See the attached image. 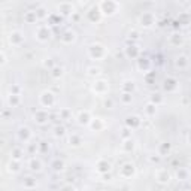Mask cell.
Instances as JSON below:
<instances>
[{"mask_svg":"<svg viewBox=\"0 0 191 191\" xmlns=\"http://www.w3.org/2000/svg\"><path fill=\"white\" fill-rule=\"evenodd\" d=\"M99 9L103 15H115L118 11H120V3L118 2H114V0H103L99 5Z\"/></svg>","mask_w":191,"mask_h":191,"instance_id":"obj_1","label":"cell"},{"mask_svg":"<svg viewBox=\"0 0 191 191\" xmlns=\"http://www.w3.org/2000/svg\"><path fill=\"white\" fill-rule=\"evenodd\" d=\"M88 52H90V55H91V58L100 60V58H103V57H105V54H106V49H105V47H103V45H100V43H94V45H91V47L88 48Z\"/></svg>","mask_w":191,"mask_h":191,"instance_id":"obj_2","label":"cell"},{"mask_svg":"<svg viewBox=\"0 0 191 191\" xmlns=\"http://www.w3.org/2000/svg\"><path fill=\"white\" fill-rule=\"evenodd\" d=\"M139 24L142 26V27H152L154 24H155V17L152 12L149 11H146V12H143L140 17H139Z\"/></svg>","mask_w":191,"mask_h":191,"instance_id":"obj_3","label":"cell"},{"mask_svg":"<svg viewBox=\"0 0 191 191\" xmlns=\"http://www.w3.org/2000/svg\"><path fill=\"white\" fill-rule=\"evenodd\" d=\"M34 36H36V39L39 42H47L51 37V32H49L48 26H39L36 28V32H34Z\"/></svg>","mask_w":191,"mask_h":191,"instance_id":"obj_4","label":"cell"},{"mask_svg":"<svg viewBox=\"0 0 191 191\" xmlns=\"http://www.w3.org/2000/svg\"><path fill=\"white\" fill-rule=\"evenodd\" d=\"M39 100H41V103L45 106V108H51L55 102V97L51 91H43V93L41 94V97H39Z\"/></svg>","mask_w":191,"mask_h":191,"instance_id":"obj_5","label":"cell"},{"mask_svg":"<svg viewBox=\"0 0 191 191\" xmlns=\"http://www.w3.org/2000/svg\"><path fill=\"white\" fill-rule=\"evenodd\" d=\"M9 42H11V45H21L22 43V41H24V34L21 33V32H18V30H15V32H12V33L9 34Z\"/></svg>","mask_w":191,"mask_h":191,"instance_id":"obj_6","label":"cell"},{"mask_svg":"<svg viewBox=\"0 0 191 191\" xmlns=\"http://www.w3.org/2000/svg\"><path fill=\"white\" fill-rule=\"evenodd\" d=\"M93 90H94L97 94H103V93H106V91L109 90V84H108L106 81H103V79L96 81L94 85H93Z\"/></svg>","mask_w":191,"mask_h":191,"instance_id":"obj_7","label":"cell"},{"mask_svg":"<svg viewBox=\"0 0 191 191\" xmlns=\"http://www.w3.org/2000/svg\"><path fill=\"white\" fill-rule=\"evenodd\" d=\"M57 9H58L61 14H64V15L73 14V12H75V7H73V5H72V3H69V2H63V3H60V5H57Z\"/></svg>","mask_w":191,"mask_h":191,"instance_id":"obj_8","label":"cell"},{"mask_svg":"<svg viewBox=\"0 0 191 191\" xmlns=\"http://www.w3.org/2000/svg\"><path fill=\"white\" fill-rule=\"evenodd\" d=\"M100 15H102V12H100V9H99V6H93L91 9H90L88 12H87V17L90 18V21H93V22H96V21H99V18H100Z\"/></svg>","mask_w":191,"mask_h":191,"instance_id":"obj_9","label":"cell"},{"mask_svg":"<svg viewBox=\"0 0 191 191\" xmlns=\"http://www.w3.org/2000/svg\"><path fill=\"white\" fill-rule=\"evenodd\" d=\"M157 181L158 182H161V184H167L169 181H170V173L167 170H164V169H161V170L157 172Z\"/></svg>","mask_w":191,"mask_h":191,"instance_id":"obj_10","label":"cell"},{"mask_svg":"<svg viewBox=\"0 0 191 191\" xmlns=\"http://www.w3.org/2000/svg\"><path fill=\"white\" fill-rule=\"evenodd\" d=\"M133 173H135V166L131 163L124 164L123 167H121V175H123L124 178H130Z\"/></svg>","mask_w":191,"mask_h":191,"instance_id":"obj_11","label":"cell"},{"mask_svg":"<svg viewBox=\"0 0 191 191\" xmlns=\"http://www.w3.org/2000/svg\"><path fill=\"white\" fill-rule=\"evenodd\" d=\"M18 137H20L21 140L27 142L28 139L32 137V131H30V129H27V127H20V130H18Z\"/></svg>","mask_w":191,"mask_h":191,"instance_id":"obj_12","label":"cell"},{"mask_svg":"<svg viewBox=\"0 0 191 191\" xmlns=\"http://www.w3.org/2000/svg\"><path fill=\"white\" fill-rule=\"evenodd\" d=\"M75 39H76V33L73 30H67V32H64L61 36V41L64 42V43H72Z\"/></svg>","mask_w":191,"mask_h":191,"instance_id":"obj_13","label":"cell"},{"mask_svg":"<svg viewBox=\"0 0 191 191\" xmlns=\"http://www.w3.org/2000/svg\"><path fill=\"white\" fill-rule=\"evenodd\" d=\"M24 21L28 22V24H33L37 21V15H36V11H27L24 12Z\"/></svg>","mask_w":191,"mask_h":191,"instance_id":"obj_14","label":"cell"},{"mask_svg":"<svg viewBox=\"0 0 191 191\" xmlns=\"http://www.w3.org/2000/svg\"><path fill=\"white\" fill-rule=\"evenodd\" d=\"M78 121H79L81 124H90L91 121H93V118H91V115H90L88 110H85V112H81V114H79Z\"/></svg>","mask_w":191,"mask_h":191,"instance_id":"obj_15","label":"cell"},{"mask_svg":"<svg viewBox=\"0 0 191 191\" xmlns=\"http://www.w3.org/2000/svg\"><path fill=\"white\" fill-rule=\"evenodd\" d=\"M164 88L167 90V91H173V90L176 88V81L173 78H167L164 81Z\"/></svg>","mask_w":191,"mask_h":191,"instance_id":"obj_16","label":"cell"},{"mask_svg":"<svg viewBox=\"0 0 191 191\" xmlns=\"http://www.w3.org/2000/svg\"><path fill=\"white\" fill-rule=\"evenodd\" d=\"M110 169V164L108 163V161H103V160H100L99 163H97V170L100 172V173H105V172H108Z\"/></svg>","mask_w":191,"mask_h":191,"instance_id":"obj_17","label":"cell"},{"mask_svg":"<svg viewBox=\"0 0 191 191\" xmlns=\"http://www.w3.org/2000/svg\"><path fill=\"white\" fill-rule=\"evenodd\" d=\"M45 120H47V114H45L43 110H37V112L34 114V121H37L39 124H43Z\"/></svg>","mask_w":191,"mask_h":191,"instance_id":"obj_18","label":"cell"},{"mask_svg":"<svg viewBox=\"0 0 191 191\" xmlns=\"http://www.w3.org/2000/svg\"><path fill=\"white\" fill-rule=\"evenodd\" d=\"M30 169H32V170H36V172H39L42 169V163L41 161H39V160H36V158H32V160H30Z\"/></svg>","mask_w":191,"mask_h":191,"instance_id":"obj_19","label":"cell"},{"mask_svg":"<svg viewBox=\"0 0 191 191\" xmlns=\"http://www.w3.org/2000/svg\"><path fill=\"white\" fill-rule=\"evenodd\" d=\"M7 102L11 106H17L18 103H20V94H9L7 97Z\"/></svg>","mask_w":191,"mask_h":191,"instance_id":"obj_20","label":"cell"},{"mask_svg":"<svg viewBox=\"0 0 191 191\" xmlns=\"http://www.w3.org/2000/svg\"><path fill=\"white\" fill-rule=\"evenodd\" d=\"M127 124L130 127H137L140 124V120H139V116H129L127 118Z\"/></svg>","mask_w":191,"mask_h":191,"instance_id":"obj_21","label":"cell"},{"mask_svg":"<svg viewBox=\"0 0 191 191\" xmlns=\"http://www.w3.org/2000/svg\"><path fill=\"white\" fill-rule=\"evenodd\" d=\"M91 129L93 130H100L103 127V123H102V120H100V118H93V121H91Z\"/></svg>","mask_w":191,"mask_h":191,"instance_id":"obj_22","label":"cell"},{"mask_svg":"<svg viewBox=\"0 0 191 191\" xmlns=\"http://www.w3.org/2000/svg\"><path fill=\"white\" fill-rule=\"evenodd\" d=\"M188 64V58L185 57V55H179L176 58V66H179V67H185Z\"/></svg>","mask_w":191,"mask_h":191,"instance_id":"obj_23","label":"cell"},{"mask_svg":"<svg viewBox=\"0 0 191 191\" xmlns=\"http://www.w3.org/2000/svg\"><path fill=\"white\" fill-rule=\"evenodd\" d=\"M125 52H127V55H129V57H136L137 52H139V49H137V47L131 45V47L125 48Z\"/></svg>","mask_w":191,"mask_h":191,"instance_id":"obj_24","label":"cell"},{"mask_svg":"<svg viewBox=\"0 0 191 191\" xmlns=\"http://www.w3.org/2000/svg\"><path fill=\"white\" fill-rule=\"evenodd\" d=\"M47 7L45 6H39L36 7V15H37V18H45L47 17Z\"/></svg>","mask_w":191,"mask_h":191,"instance_id":"obj_25","label":"cell"},{"mask_svg":"<svg viewBox=\"0 0 191 191\" xmlns=\"http://www.w3.org/2000/svg\"><path fill=\"white\" fill-rule=\"evenodd\" d=\"M21 155H22V151L20 148H14V149L11 151V157L14 158V160H20Z\"/></svg>","mask_w":191,"mask_h":191,"instance_id":"obj_26","label":"cell"},{"mask_svg":"<svg viewBox=\"0 0 191 191\" xmlns=\"http://www.w3.org/2000/svg\"><path fill=\"white\" fill-rule=\"evenodd\" d=\"M52 169H54L55 172H60L64 169V163L63 161H60V160H55L54 163H52Z\"/></svg>","mask_w":191,"mask_h":191,"instance_id":"obj_27","label":"cell"},{"mask_svg":"<svg viewBox=\"0 0 191 191\" xmlns=\"http://www.w3.org/2000/svg\"><path fill=\"white\" fill-rule=\"evenodd\" d=\"M178 178H179L181 181L188 179V170H187V169H179V170H178Z\"/></svg>","mask_w":191,"mask_h":191,"instance_id":"obj_28","label":"cell"},{"mask_svg":"<svg viewBox=\"0 0 191 191\" xmlns=\"http://www.w3.org/2000/svg\"><path fill=\"white\" fill-rule=\"evenodd\" d=\"M9 170L11 172H18L20 170V163H18V160H14V161H11V163H9Z\"/></svg>","mask_w":191,"mask_h":191,"instance_id":"obj_29","label":"cell"},{"mask_svg":"<svg viewBox=\"0 0 191 191\" xmlns=\"http://www.w3.org/2000/svg\"><path fill=\"white\" fill-rule=\"evenodd\" d=\"M69 142H70V145H81L82 140L79 136H76V135H73V136L69 137Z\"/></svg>","mask_w":191,"mask_h":191,"instance_id":"obj_30","label":"cell"},{"mask_svg":"<svg viewBox=\"0 0 191 191\" xmlns=\"http://www.w3.org/2000/svg\"><path fill=\"white\" fill-rule=\"evenodd\" d=\"M155 108H157V105H154V103H149V105H148V106H146V114H148V115H154V114H155Z\"/></svg>","mask_w":191,"mask_h":191,"instance_id":"obj_31","label":"cell"},{"mask_svg":"<svg viewBox=\"0 0 191 191\" xmlns=\"http://www.w3.org/2000/svg\"><path fill=\"white\" fill-rule=\"evenodd\" d=\"M123 88L125 90V91H131V90L135 88V84H133V81H125L123 85Z\"/></svg>","mask_w":191,"mask_h":191,"instance_id":"obj_32","label":"cell"},{"mask_svg":"<svg viewBox=\"0 0 191 191\" xmlns=\"http://www.w3.org/2000/svg\"><path fill=\"white\" fill-rule=\"evenodd\" d=\"M123 146H124V149L131 151V149H133V146H135V145H133V140H125Z\"/></svg>","mask_w":191,"mask_h":191,"instance_id":"obj_33","label":"cell"},{"mask_svg":"<svg viewBox=\"0 0 191 191\" xmlns=\"http://www.w3.org/2000/svg\"><path fill=\"white\" fill-rule=\"evenodd\" d=\"M88 73H90V75H99V73H100V69H99V67H90L88 69Z\"/></svg>","mask_w":191,"mask_h":191,"instance_id":"obj_34","label":"cell"},{"mask_svg":"<svg viewBox=\"0 0 191 191\" xmlns=\"http://www.w3.org/2000/svg\"><path fill=\"white\" fill-rule=\"evenodd\" d=\"M52 75L57 78V76H61L63 75V69H58V67H55L52 69Z\"/></svg>","mask_w":191,"mask_h":191,"instance_id":"obj_35","label":"cell"},{"mask_svg":"<svg viewBox=\"0 0 191 191\" xmlns=\"http://www.w3.org/2000/svg\"><path fill=\"white\" fill-rule=\"evenodd\" d=\"M34 181L33 179H32V178H27V179H26V187H27V188H32V187H34Z\"/></svg>","mask_w":191,"mask_h":191,"instance_id":"obj_36","label":"cell"},{"mask_svg":"<svg viewBox=\"0 0 191 191\" xmlns=\"http://www.w3.org/2000/svg\"><path fill=\"white\" fill-rule=\"evenodd\" d=\"M123 100H124V103H130L131 102V96L129 93H125V94H123Z\"/></svg>","mask_w":191,"mask_h":191,"instance_id":"obj_37","label":"cell"},{"mask_svg":"<svg viewBox=\"0 0 191 191\" xmlns=\"http://www.w3.org/2000/svg\"><path fill=\"white\" fill-rule=\"evenodd\" d=\"M61 191H75V187H72V185H66V187H63Z\"/></svg>","mask_w":191,"mask_h":191,"instance_id":"obj_38","label":"cell"},{"mask_svg":"<svg viewBox=\"0 0 191 191\" xmlns=\"http://www.w3.org/2000/svg\"><path fill=\"white\" fill-rule=\"evenodd\" d=\"M2 63H6V55H5V52H2Z\"/></svg>","mask_w":191,"mask_h":191,"instance_id":"obj_39","label":"cell"},{"mask_svg":"<svg viewBox=\"0 0 191 191\" xmlns=\"http://www.w3.org/2000/svg\"><path fill=\"white\" fill-rule=\"evenodd\" d=\"M188 140H190V143H191V133H190V136H188Z\"/></svg>","mask_w":191,"mask_h":191,"instance_id":"obj_40","label":"cell"}]
</instances>
